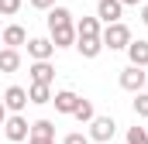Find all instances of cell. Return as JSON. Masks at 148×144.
Here are the masks:
<instances>
[{
    "mask_svg": "<svg viewBox=\"0 0 148 144\" xmlns=\"http://www.w3.org/2000/svg\"><path fill=\"white\" fill-rule=\"evenodd\" d=\"M114 134H117L114 117H93V120H90V141L107 144V141H114Z\"/></svg>",
    "mask_w": 148,
    "mask_h": 144,
    "instance_id": "cell-3",
    "label": "cell"
},
{
    "mask_svg": "<svg viewBox=\"0 0 148 144\" xmlns=\"http://www.w3.org/2000/svg\"><path fill=\"white\" fill-rule=\"evenodd\" d=\"M28 72H31V82L35 86H52V79H55V65L52 62H35Z\"/></svg>",
    "mask_w": 148,
    "mask_h": 144,
    "instance_id": "cell-10",
    "label": "cell"
},
{
    "mask_svg": "<svg viewBox=\"0 0 148 144\" xmlns=\"http://www.w3.org/2000/svg\"><path fill=\"white\" fill-rule=\"evenodd\" d=\"M100 41H103V48L117 52V48H127L134 38H131V28H127L124 21H117V24H107V28L100 31Z\"/></svg>",
    "mask_w": 148,
    "mask_h": 144,
    "instance_id": "cell-2",
    "label": "cell"
},
{
    "mask_svg": "<svg viewBox=\"0 0 148 144\" xmlns=\"http://www.w3.org/2000/svg\"><path fill=\"white\" fill-rule=\"evenodd\" d=\"M134 113L148 117V93H134Z\"/></svg>",
    "mask_w": 148,
    "mask_h": 144,
    "instance_id": "cell-20",
    "label": "cell"
},
{
    "mask_svg": "<svg viewBox=\"0 0 148 144\" xmlns=\"http://www.w3.org/2000/svg\"><path fill=\"white\" fill-rule=\"evenodd\" d=\"M3 134H7V141H10V144H21V141H28L31 124H28L21 113H14V117H7V120H3Z\"/></svg>",
    "mask_w": 148,
    "mask_h": 144,
    "instance_id": "cell-4",
    "label": "cell"
},
{
    "mask_svg": "<svg viewBox=\"0 0 148 144\" xmlns=\"http://www.w3.org/2000/svg\"><path fill=\"white\" fill-rule=\"evenodd\" d=\"M141 21H145V28H148V3L141 7Z\"/></svg>",
    "mask_w": 148,
    "mask_h": 144,
    "instance_id": "cell-27",
    "label": "cell"
},
{
    "mask_svg": "<svg viewBox=\"0 0 148 144\" xmlns=\"http://www.w3.org/2000/svg\"><path fill=\"white\" fill-rule=\"evenodd\" d=\"M3 120H7V107H3V100H0V127H3Z\"/></svg>",
    "mask_w": 148,
    "mask_h": 144,
    "instance_id": "cell-24",
    "label": "cell"
},
{
    "mask_svg": "<svg viewBox=\"0 0 148 144\" xmlns=\"http://www.w3.org/2000/svg\"><path fill=\"white\" fill-rule=\"evenodd\" d=\"M17 10H21V0H0V14L3 17H14Z\"/></svg>",
    "mask_w": 148,
    "mask_h": 144,
    "instance_id": "cell-21",
    "label": "cell"
},
{
    "mask_svg": "<svg viewBox=\"0 0 148 144\" xmlns=\"http://www.w3.org/2000/svg\"><path fill=\"white\" fill-rule=\"evenodd\" d=\"M28 137H41V141H55V124L52 120H35Z\"/></svg>",
    "mask_w": 148,
    "mask_h": 144,
    "instance_id": "cell-14",
    "label": "cell"
},
{
    "mask_svg": "<svg viewBox=\"0 0 148 144\" xmlns=\"http://www.w3.org/2000/svg\"><path fill=\"white\" fill-rule=\"evenodd\" d=\"M73 117L79 120V124H90V120L97 117V113H93V103H90V100H79V107L73 110Z\"/></svg>",
    "mask_w": 148,
    "mask_h": 144,
    "instance_id": "cell-18",
    "label": "cell"
},
{
    "mask_svg": "<svg viewBox=\"0 0 148 144\" xmlns=\"http://www.w3.org/2000/svg\"><path fill=\"white\" fill-rule=\"evenodd\" d=\"M127 58H131V65L148 69V41H145V38H138V41L127 45Z\"/></svg>",
    "mask_w": 148,
    "mask_h": 144,
    "instance_id": "cell-11",
    "label": "cell"
},
{
    "mask_svg": "<svg viewBox=\"0 0 148 144\" xmlns=\"http://www.w3.org/2000/svg\"><path fill=\"white\" fill-rule=\"evenodd\" d=\"M48 31H52V45L55 48L76 45V24H73V14L66 7H52L48 10Z\"/></svg>",
    "mask_w": 148,
    "mask_h": 144,
    "instance_id": "cell-1",
    "label": "cell"
},
{
    "mask_svg": "<svg viewBox=\"0 0 148 144\" xmlns=\"http://www.w3.org/2000/svg\"><path fill=\"white\" fill-rule=\"evenodd\" d=\"M17 69H21L17 48H3V52H0V72H17Z\"/></svg>",
    "mask_w": 148,
    "mask_h": 144,
    "instance_id": "cell-15",
    "label": "cell"
},
{
    "mask_svg": "<svg viewBox=\"0 0 148 144\" xmlns=\"http://www.w3.org/2000/svg\"><path fill=\"white\" fill-rule=\"evenodd\" d=\"M79 100H83V96H76L73 89H59V93L52 96V103H55V110H59V113H69V117H73V110L79 107Z\"/></svg>",
    "mask_w": 148,
    "mask_h": 144,
    "instance_id": "cell-9",
    "label": "cell"
},
{
    "mask_svg": "<svg viewBox=\"0 0 148 144\" xmlns=\"http://www.w3.org/2000/svg\"><path fill=\"white\" fill-rule=\"evenodd\" d=\"M145 79H148V72H145Z\"/></svg>",
    "mask_w": 148,
    "mask_h": 144,
    "instance_id": "cell-28",
    "label": "cell"
},
{
    "mask_svg": "<svg viewBox=\"0 0 148 144\" xmlns=\"http://www.w3.org/2000/svg\"><path fill=\"white\" fill-rule=\"evenodd\" d=\"M141 0H121V7H138Z\"/></svg>",
    "mask_w": 148,
    "mask_h": 144,
    "instance_id": "cell-26",
    "label": "cell"
},
{
    "mask_svg": "<svg viewBox=\"0 0 148 144\" xmlns=\"http://www.w3.org/2000/svg\"><path fill=\"white\" fill-rule=\"evenodd\" d=\"M0 41H3L7 48H21V45L28 41V31H24L21 24H7V28H3V35H0Z\"/></svg>",
    "mask_w": 148,
    "mask_h": 144,
    "instance_id": "cell-12",
    "label": "cell"
},
{
    "mask_svg": "<svg viewBox=\"0 0 148 144\" xmlns=\"http://www.w3.org/2000/svg\"><path fill=\"white\" fill-rule=\"evenodd\" d=\"M3 107L14 110V113H21V110L28 107V89H24V86H7V93H3Z\"/></svg>",
    "mask_w": 148,
    "mask_h": 144,
    "instance_id": "cell-8",
    "label": "cell"
},
{
    "mask_svg": "<svg viewBox=\"0 0 148 144\" xmlns=\"http://www.w3.org/2000/svg\"><path fill=\"white\" fill-rule=\"evenodd\" d=\"M28 55H31L35 62H48V58L55 55L52 38H28Z\"/></svg>",
    "mask_w": 148,
    "mask_h": 144,
    "instance_id": "cell-5",
    "label": "cell"
},
{
    "mask_svg": "<svg viewBox=\"0 0 148 144\" xmlns=\"http://www.w3.org/2000/svg\"><path fill=\"white\" fill-rule=\"evenodd\" d=\"M145 130H148V127H145Z\"/></svg>",
    "mask_w": 148,
    "mask_h": 144,
    "instance_id": "cell-30",
    "label": "cell"
},
{
    "mask_svg": "<svg viewBox=\"0 0 148 144\" xmlns=\"http://www.w3.org/2000/svg\"><path fill=\"white\" fill-rule=\"evenodd\" d=\"M62 144H90V137H83V134H66Z\"/></svg>",
    "mask_w": 148,
    "mask_h": 144,
    "instance_id": "cell-22",
    "label": "cell"
},
{
    "mask_svg": "<svg viewBox=\"0 0 148 144\" xmlns=\"http://www.w3.org/2000/svg\"><path fill=\"white\" fill-rule=\"evenodd\" d=\"M0 35H3V31H0Z\"/></svg>",
    "mask_w": 148,
    "mask_h": 144,
    "instance_id": "cell-29",
    "label": "cell"
},
{
    "mask_svg": "<svg viewBox=\"0 0 148 144\" xmlns=\"http://www.w3.org/2000/svg\"><path fill=\"white\" fill-rule=\"evenodd\" d=\"M145 69H138V65H127V69L121 72V89H127V93H141V86H145Z\"/></svg>",
    "mask_w": 148,
    "mask_h": 144,
    "instance_id": "cell-6",
    "label": "cell"
},
{
    "mask_svg": "<svg viewBox=\"0 0 148 144\" xmlns=\"http://www.w3.org/2000/svg\"><path fill=\"white\" fill-rule=\"evenodd\" d=\"M28 103H52V86H35L31 82V89H28Z\"/></svg>",
    "mask_w": 148,
    "mask_h": 144,
    "instance_id": "cell-17",
    "label": "cell"
},
{
    "mask_svg": "<svg viewBox=\"0 0 148 144\" xmlns=\"http://www.w3.org/2000/svg\"><path fill=\"white\" fill-rule=\"evenodd\" d=\"M76 48H79L83 58H97V55L103 52V41H100V38H76Z\"/></svg>",
    "mask_w": 148,
    "mask_h": 144,
    "instance_id": "cell-13",
    "label": "cell"
},
{
    "mask_svg": "<svg viewBox=\"0 0 148 144\" xmlns=\"http://www.w3.org/2000/svg\"><path fill=\"white\" fill-rule=\"evenodd\" d=\"M76 38H100V21L97 17H83L76 24Z\"/></svg>",
    "mask_w": 148,
    "mask_h": 144,
    "instance_id": "cell-16",
    "label": "cell"
},
{
    "mask_svg": "<svg viewBox=\"0 0 148 144\" xmlns=\"http://www.w3.org/2000/svg\"><path fill=\"white\" fill-rule=\"evenodd\" d=\"M28 144H55V141H41V137H28Z\"/></svg>",
    "mask_w": 148,
    "mask_h": 144,
    "instance_id": "cell-25",
    "label": "cell"
},
{
    "mask_svg": "<svg viewBox=\"0 0 148 144\" xmlns=\"http://www.w3.org/2000/svg\"><path fill=\"white\" fill-rule=\"evenodd\" d=\"M28 3H31L35 10H52V7H55V0H28Z\"/></svg>",
    "mask_w": 148,
    "mask_h": 144,
    "instance_id": "cell-23",
    "label": "cell"
},
{
    "mask_svg": "<svg viewBox=\"0 0 148 144\" xmlns=\"http://www.w3.org/2000/svg\"><path fill=\"white\" fill-rule=\"evenodd\" d=\"M121 14H124L121 0H100V3H97V21H103V24H117Z\"/></svg>",
    "mask_w": 148,
    "mask_h": 144,
    "instance_id": "cell-7",
    "label": "cell"
},
{
    "mask_svg": "<svg viewBox=\"0 0 148 144\" xmlns=\"http://www.w3.org/2000/svg\"><path fill=\"white\" fill-rule=\"evenodd\" d=\"M127 144H148V130L145 127H127Z\"/></svg>",
    "mask_w": 148,
    "mask_h": 144,
    "instance_id": "cell-19",
    "label": "cell"
}]
</instances>
